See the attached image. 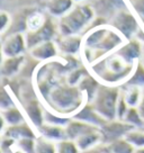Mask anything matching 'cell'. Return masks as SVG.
Listing matches in <instances>:
<instances>
[{"mask_svg": "<svg viewBox=\"0 0 144 153\" xmlns=\"http://www.w3.org/2000/svg\"><path fill=\"white\" fill-rule=\"evenodd\" d=\"M136 63L126 62L120 54L111 53L90 64L94 76L104 85L120 86L130 79Z\"/></svg>", "mask_w": 144, "mask_h": 153, "instance_id": "obj_1", "label": "cell"}, {"mask_svg": "<svg viewBox=\"0 0 144 153\" xmlns=\"http://www.w3.org/2000/svg\"><path fill=\"white\" fill-rule=\"evenodd\" d=\"M44 102L48 104L51 111L65 117L68 115L73 116L87 102V99L79 87L67 82L53 87Z\"/></svg>", "mask_w": 144, "mask_h": 153, "instance_id": "obj_2", "label": "cell"}, {"mask_svg": "<svg viewBox=\"0 0 144 153\" xmlns=\"http://www.w3.org/2000/svg\"><path fill=\"white\" fill-rule=\"evenodd\" d=\"M95 17L94 9L85 2L73 6L65 15L58 20L59 34L61 35H79Z\"/></svg>", "mask_w": 144, "mask_h": 153, "instance_id": "obj_3", "label": "cell"}, {"mask_svg": "<svg viewBox=\"0 0 144 153\" xmlns=\"http://www.w3.org/2000/svg\"><path fill=\"white\" fill-rule=\"evenodd\" d=\"M120 96V90L118 86H109L102 83L99 86L90 104L106 120H116V109Z\"/></svg>", "mask_w": 144, "mask_h": 153, "instance_id": "obj_4", "label": "cell"}, {"mask_svg": "<svg viewBox=\"0 0 144 153\" xmlns=\"http://www.w3.org/2000/svg\"><path fill=\"white\" fill-rule=\"evenodd\" d=\"M59 34V25L58 22L54 23L52 19L46 20L42 28H39L36 32H26L25 38H26V44L27 48L30 50L32 48L39 45V44L46 42V41H53L58 36Z\"/></svg>", "mask_w": 144, "mask_h": 153, "instance_id": "obj_5", "label": "cell"}, {"mask_svg": "<svg viewBox=\"0 0 144 153\" xmlns=\"http://www.w3.org/2000/svg\"><path fill=\"white\" fill-rule=\"evenodd\" d=\"M132 128H134V127L132 125L127 124L124 120H107L100 127L101 142H105L106 144H111L116 140L124 137Z\"/></svg>", "mask_w": 144, "mask_h": 153, "instance_id": "obj_6", "label": "cell"}, {"mask_svg": "<svg viewBox=\"0 0 144 153\" xmlns=\"http://www.w3.org/2000/svg\"><path fill=\"white\" fill-rule=\"evenodd\" d=\"M1 52L5 57H13L24 55L25 51L27 50L25 34L13 33L9 34L1 43Z\"/></svg>", "mask_w": 144, "mask_h": 153, "instance_id": "obj_7", "label": "cell"}, {"mask_svg": "<svg viewBox=\"0 0 144 153\" xmlns=\"http://www.w3.org/2000/svg\"><path fill=\"white\" fill-rule=\"evenodd\" d=\"M59 53L64 55H74L82 48V38L79 35H61L54 38Z\"/></svg>", "mask_w": 144, "mask_h": 153, "instance_id": "obj_8", "label": "cell"}, {"mask_svg": "<svg viewBox=\"0 0 144 153\" xmlns=\"http://www.w3.org/2000/svg\"><path fill=\"white\" fill-rule=\"evenodd\" d=\"M111 26L117 29L126 39L132 36V34L137 29V23L133 15H131L127 11H120L118 15H116Z\"/></svg>", "mask_w": 144, "mask_h": 153, "instance_id": "obj_9", "label": "cell"}, {"mask_svg": "<svg viewBox=\"0 0 144 153\" xmlns=\"http://www.w3.org/2000/svg\"><path fill=\"white\" fill-rule=\"evenodd\" d=\"M29 55L35 60H37L39 62H45V61L56 59L59 55V50L54 39L46 41L30 48Z\"/></svg>", "mask_w": 144, "mask_h": 153, "instance_id": "obj_10", "label": "cell"}, {"mask_svg": "<svg viewBox=\"0 0 144 153\" xmlns=\"http://www.w3.org/2000/svg\"><path fill=\"white\" fill-rule=\"evenodd\" d=\"M73 118L88 123L90 125H94V126L99 127V128L107 122L101 115L97 113V110L94 108V106L90 102H86V105L82 106L81 108L73 115Z\"/></svg>", "mask_w": 144, "mask_h": 153, "instance_id": "obj_11", "label": "cell"}, {"mask_svg": "<svg viewBox=\"0 0 144 153\" xmlns=\"http://www.w3.org/2000/svg\"><path fill=\"white\" fill-rule=\"evenodd\" d=\"M142 52H143V48L141 46V42L134 41V39L128 41V42H125V43L116 51L117 54H120V56L128 63L139 62L140 57L142 55Z\"/></svg>", "mask_w": 144, "mask_h": 153, "instance_id": "obj_12", "label": "cell"}, {"mask_svg": "<svg viewBox=\"0 0 144 153\" xmlns=\"http://www.w3.org/2000/svg\"><path fill=\"white\" fill-rule=\"evenodd\" d=\"M4 136L6 137H10V139L18 141L22 139H28V137H37V135L35 134L34 129L27 124V122H24L22 124L18 125H11V126H7L2 133Z\"/></svg>", "mask_w": 144, "mask_h": 153, "instance_id": "obj_13", "label": "cell"}, {"mask_svg": "<svg viewBox=\"0 0 144 153\" xmlns=\"http://www.w3.org/2000/svg\"><path fill=\"white\" fill-rule=\"evenodd\" d=\"M37 131H39L41 136H43V137L48 140H51V141L55 142V143L62 141V140L68 139L67 132H65V126L43 123L37 128Z\"/></svg>", "mask_w": 144, "mask_h": 153, "instance_id": "obj_14", "label": "cell"}, {"mask_svg": "<svg viewBox=\"0 0 144 153\" xmlns=\"http://www.w3.org/2000/svg\"><path fill=\"white\" fill-rule=\"evenodd\" d=\"M25 62L24 55L13 57H4L2 62L0 64V73L5 78H11L19 73L20 69Z\"/></svg>", "mask_w": 144, "mask_h": 153, "instance_id": "obj_15", "label": "cell"}, {"mask_svg": "<svg viewBox=\"0 0 144 153\" xmlns=\"http://www.w3.org/2000/svg\"><path fill=\"white\" fill-rule=\"evenodd\" d=\"M73 0H48V13L52 17L60 18L73 7Z\"/></svg>", "mask_w": 144, "mask_h": 153, "instance_id": "obj_16", "label": "cell"}, {"mask_svg": "<svg viewBox=\"0 0 144 153\" xmlns=\"http://www.w3.org/2000/svg\"><path fill=\"white\" fill-rule=\"evenodd\" d=\"M0 113L4 116L7 126L18 125V124H22V123L26 122L25 116L23 115L22 110H20L16 105L11 106V107H9V108H7V109H5V110H0Z\"/></svg>", "mask_w": 144, "mask_h": 153, "instance_id": "obj_17", "label": "cell"}, {"mask_svg": "<svg viewBox=\"0 0 144 153\" xmlns=\"http://www.w3.org/2000/svg\"><path fill=\"white\" fill-rule=\"evenodd\" d=\"M123 97L128 107H137L142 101V89L137 86H127L124 91H122Z\"/></svg>", "mask_w": 144, "mask_h": 153, "instance_id": "obj_18", "label": "cell"}, {"mask_svg": "<svg viewBox=\"0 0 144 153\" xmlns=\"http://www.w3.org/2000/svg\"><path fill=\"white\" fill-rule=\"evenodd\" d=\"M46 16H44L42 13H33L26 18V29L27 32H36L39 28H42L44 24L46 23Z\"/></svg>", "mask_w": 144, "mask_h": 153, "instance_id": "obj_19", "label": "cell"}, {"mask_svg": "<svg viewBox=\"0 0 144 153\" xmlns=\"http://www.w3.org/2000/svg\"><path fill=\"white\" fill-rule=\"evenodd\" d=\"M135 148L124 137L108 144V153H134Z\"/></svg>", "mask_w": 144, "mask_h": 153, "instance_id": "obj_20", "label": "cell"}, {"mask_svg": "<svg viewBox=\"0 0 144 153\" xmlns=\"http://www.w3.org/2000/svg\"><path fill=\"white\" fill-rule=\"evenodd\" d=\"M35 153H56V143L39 135L35 139Z\"/></svg>", "mask_w": 144, "mask_h": 153, "instance_id": "obj_21", "label": "cell"}, {"mask_svg": "<svg viewBox=\"0 0 144 153\" xmlns=\"http://www.w3.org/2000/svg\"><path fill=\"white\" fill-rule=\"evenodd\" d=\"M127 86H144V67L140 62L136 63L134 71L130 76V79L125 82Z\"/></svg>", "mask_w": 144, "mask_h": 153, "instance_id": "obj_22", "label": "cell"}, {"mask_svg": "<svg viewBox=\"0 0 144 153\" xmlns=\"http://www.w3.org/2000/svg\"><path fill=\"white\" fill-rule=\"evenodd\" d=\"M126 141H128L135 149L144 148V131L132 128L124 136Z\"/></svg>", "mask_w": 144, "mask_h": 153, "instance_id": "obj_23", "label": "cell"}, {"mask_svg": "<svg viewBox=\"0 0 144 153\" xmlns=\"http://www.w3.org/2000/svg\"><path fill=\"white\" fill-rule=\"evenodd\" d=\"M56 153H80V150L74 141L65 139L56 142Z\"/></svg>", "mask_w": 144, "mask_h": 153, "instance_id": "obj_24", "label": "cell"}, {"mask_svg": "<svg viewBox=\"0 0 144 153\" xmlns=\"http://www.w3.org/2000/svg\"><path fill=\"white\" fill-rule=\"evenodd\" d=\"M123 120L126 122L127 124L132 125L133 127L143 125V120L141 118V115H140L139 110L136 109V107H130V108L127 109V111H126V114H125Z\"/></svg>", "mask_w": 144, "mask_h": 153, "instance_id": "obj_25", "label": "cell"}, {"mask_svg": "<svg viewBox=\"0 0 144 153\" xmlns=\"http://www.w3.org/2000/svg\"><path fill=\"white\" fill-rule=\"evenodd\" d=\"M15 102L5 87H0V110H5L14 106Z\"/></svg>", "mask_w": 144, "mask_h": 153, "instance_id": "obj_26", "label": "cell"}, {"mask_svg": "<svg viewBox=\"0 0 144 153\" xmlns=\"http://www.w3.org/2000/svg\"><path fill=\"white\" fill-rule=\"evenodd\" d=\"M11 24V18L8 13L0 10V34L7 32Z\"/></svg>", "mask_w": 144, "mask_h": 153, "instance_id": "obj_27", "label": "cell"}, {"mask_svg": "<svg viewBox=\"0 0 144 153\" xmlns=\"http://www.w3.org/2000/svg\"><path fill=\"white\" fill-rule=\"evenodd\" d=\"M133 5H134L135 9L139 11V14L144 16V0H134Z\"/></svg>", "mask_w": 144, "mask_h": 153, "instance_id": "obj_28", "label": "cell"}, {"mask_svg": "<svg viewBox=\"0 0 144 153\" xmlns=\"http://www.w3.org/2000/svg\"><path fill=\"white\" fill-rule=\"evenodd\" d=\"M6 127H7L6 120H5V118H4L2 114L0 113V133H4V131H5Z\"/></svg>", "mask_w": 144, "mask_h": 153, "instance_id": "obj_29", "label": "cell"}, {"mask_svg": "<svg viewBox=\"0 0 144 153\" xmlns=\"http://www.w3.org/2000/svg\"><path fill=\"white\" fill-rule=\"evenodd\" d=\"M134 153H144V148H141V149H135Z\"/></svg>", "mask_w": 144, "mask_h": 153, "instance_id": "obj_30", "label": "cell"}, {"mask_svg": "<svg viewBox=\"0 0 144 153\" xmlns=\"http://www.w3.org/2000/svg\"><path fill=\"white\" fill-rule=\"evenodd\" d=\"M10 153H24V152H22V151H20L19 149H18L17 146H16V149H14V150H13V151H11Z\"/></svg>", "mask_w": 144, "mask_h": 153, "instance_id": "obj_31", "label": "cell"}, {"mask_svg": "<svg viewBox=\"0 0 144 153\" xmlns=\"http://www.w3.org/2000/svg\"><path fill=\"white\" fill-rule=\"evenodd\" d=\"M4 54H2V52H1V48H0V64H1V62H2V60H4Z\"/></svg>", "mask_w": 144, "mask_h": 153, "instance_id": "obj_32", "label": "cell"}, {"mask_svg": "<svg viewBox=\"0 0 144 153\" xmlns=\"http://www.w3.org/2000/svg\"><path fill=\"white\" fill-rule=\"evenodd\" d=\"M73 1H77L78 4H79V2H83V1H85V0H73Z\"/></svg>", "mask_w": 144, "mask_h": 153, "instance_id": "obj_33", "label": "cell"}, {"mask_svg": "<svg viewBox=\"0 0 144 153\" xmlns=\"http://www.w3.org/2000/svg\"><path fill=\"white\" fill-rule=\"evenodd\" d=\"M141 64H142V65H143V67H144V60H143V62L141 63Z\"/></svg>", "mask_w": 144, "mask_h": 153, "instance_id": "obj_34", "label": "cell"}, {"mask_svg": "<svg viewBox=\"0 0 144 153\" xmlns=\"http://www.w3.org/2000/svg\"><path fill=\"white\" fill-rule=\"evenodd\" d=\"M0 142H1V136H0Z\"/></svg>", "mask_w": 144, "mask_h": 153, "instance_id": "obj_35", "label": "cell"}, {"mask_svg": "<svg viewBox=\"0 0 144 153\" xmlns=\"http://www.w3.org/2000/svg\"><path fill=\"white\" fill-rule=\"evenodd\" d=\"M0 36H1V34H0Z\"/></svg>", "mask_w": 144, "mask_h": 153, "instance_id": "obj_36", "label": "cell"}]
</instances>
